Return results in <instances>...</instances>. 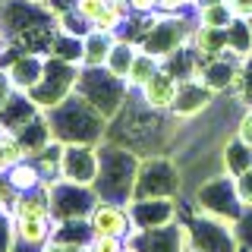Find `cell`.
Returning a JSON list of instances; mask_svg holds the SVG:
<instances>
[{"label":"cell","mask_w":252,"mask_h":252,"mask_svg":"<svg viewBox=\"0 0 252 252\" xmlns=\"http://www.w3.org/2000/svg\"><path fill=\"white\" fill-rule=\"evenodd\" d=\"M236 19H252V0H227Z\"/></svg>","instance_id":"41"},{"label":"cell","mask_w":252,"mask_h":252,"mask_svg":"<svg viewBox=\"0 0 252 252\" xmlns=\"http://www.w3.org/2000/svg\"><path fill=\"white\" fill-rule=\"evenodd\" d=\"M236 136L246 142V145H252V104H249V107H243L240 120H236Z\"/></svg>","instance_id":"37"},{"label":"cell","mask_w":252,"mask_h":252,"mask_svg":"<svg viewBox=\"0 0 252 252\" xmlns=\"http://www.w3.org/2000/svg\"><path fill=\"white\" fill-rule=\"evenodd\" d=\"M41 252H89V249H76V246H66V243H60V240H47Z\"/></svg>","instance_id":"43"},{"label":"cell","mask_w":252,"mask_h":252,"mask_svg":"<svg viewBox=\"0 0 252 252\" xmlns=\"http://www.w3.org/2000/svg\"><path fill=\"white\" fill-rule=\"evenodd\" d=\"M35 3H47V0H35Z\"/></svg>","instance_id":"47"},{"label":"cell","mask_w":252,"mask_h":252,"mask_svg":"<svg viewBox=\"0 0 252 252\" xmlns=\"http://www.w3.org/2000/svg\"><path fill=\"white\" fill-rule=\"evenodd\" d=\"M183 195V173L173 155L142 158L136 195L132 199H180Z\"/></svg>","instance_id":"8"},{"label":"cell","mask_w":252,"mask_h":252,"mask_svg":"<svg viewBox=\"0 0 252 252\" xmlns=\"http://www.w3.org/2000/svg\"><path fill=\"white\" fill-rule=\"evenodd\" d=\"M129 10L136 16H148V13H158V0H129Z\"/></svg>","instance_id":"42"},{"label":"cell","mask_w":252,"mask_h":252,"mask_svg":"<svg viewBox=\"0 0 252 252\" xmlns=\"http://www.w3.org/2000/svg\"><path fill=\"white\" fill-rule=\"evenodd\" d=\"M136 54H139V44H136V41L117 35L114 51H110V57H107V69L126 79V73H129V66H132V60H136Z\"/></svg>","instance_id":"32"},{"label":"cell","mask_w":252,"mask_h":252,"mask_svg":"<svg viewBox=\"0 0 252 252\" xmlns=\"http://www.w3.org/2000/svg\"><path fill=\"white\" fill-rule=\"evenodd\" d=\"M180 220H186L195 252H240V243H236L230 220H218V218L202 215L183 195H180Z\"/></svg>","instance_id":"9"},{"label":"cell","mask_w":252,"mask_h":252,"mask_svg":"<svg viewBox=\"0 0 252 252\" xmlns=\"http://www.w3.org/2000/svg\"><path fill=\"white\" fill-rule=\"evenodd\" d=\"M6 180H10V186H13L19 195H22V192H35V189H41V186L47 183L44 170L38 167L35 158H26V161L13 164V167L6 170Z\"/></svg>","instance_id":"21"},{"label":"cell","mask_w":252,"mask_h":252,"mask_svg":"<svg viewBox=\"0 0 252 252\" xmlns=\"http://www.w3.org/2000/svg\"><path fill=\"white\" fill-rule=\"evenodd\" d=\"M107 3H110V0H76V13L94 26V19H98V16L107 10Z\"/></svg>","instance_id":"36"},{"label":"cell","mask_w":252,"mask_h":252,"mask_svg":"<svg viewBox=\"0 0 252 252\" xmlns=\"http://www.w3.org/2000/svg\"><path fill=\"white\" fill-rule=\"evenodd\" d=\"M192 51L202 57V63L230 54V51H227V29H205V26H195Z\"/></svg>","instance_id":"23"},{"label":"cell","mask_w":252,"mask_h":252,"mask_svg":"<svg viewBox=\"0 0 252 252\" xmlns=\"http://www.w3.org/2000/svg\"><path fill=\"white\" fill-rule=\"evenodd\" d=\"M249 26H252V19H249Z\"/></svg>","instance_id":"48"},{"label":"cell","mask_w":252,"mask_h":252,"mask_svg":"<svg viewBox=\"0 0 252 252\" xmlns=\"http://www.w3.org/2000/svg\"><path fill=\"white\" fill-rule=\"evenodd\" d=\"M16 136L22 139V145H26V152H29V158H35V155H41L51 142H57L54 139V132H51V123H47V114H41V117H35L29 126H22Z\"/></svg>","instance_id":"24"},{"label":"cell","mask_w":252,"mask_h":252,"mask_svg":"<svg viewBox=\"0 0 252 252\" xmlns=\"http://www.w3.org/2000/svg\"><path fill=\"white\" fill-rule=\"evenodd\" d=\"M158 69H161V60H158L155 54H148V51H142V47H139V54H136V60H132L129 73H126V85H129L132 92H139L142 85L158 73Z\"/></svg>","instance_id":"29"},{"label":"cell","mask_w":252,"mask_h":252,"mask_svg":"<svg viewBox=\"0 0 252 252\" xmlns=\"http://www.w3.org/2000/svg\"><path fill=\"white\" fill-rule=\"evenodd\" d=\"M195 16L192 13H155L148 22L145 35H142L139 47L148 54H155L158 60H167L170 54H177L180 47L192 44L195 35Z\"/></svg>","instance_id":"5"},{"label":"cell","mask_w":252,"mask_h":252,"mask_svg":"<svg viewBox=\"0 0 252 252\" xmlns=\"http://www.w3.org/2000/svg\"><path fill=\"white\" fill-rule=\"evenodd\" d=\"M47 195H51V211L54 220H89L94 205H98V192L94 186L69 183V180H47L44 183Z\"/></svg>","instance_id":"10"},{"label":"cell","mask_w":252,"mask_h":252,"mask_svg":"<svg viewBox=\"0 0 252 252\" xmlns=\"http://www.w3.org/2000/svg\"><path fill=\"white\" fill-rule=\"evenodd\" d=\"M129 16H132V10H129V0H110L107 3V10L94 19V26H92V32H101V35H120L123 32V26L129 22Z\"/></svg>","instance_id":"25"},{"label":"cell","mask_w":252,"mask_h":252,"mask_svg":"<svg viewBox=\"0 0 252 252\" xmlns=\"http://www.w3.org/2000/svg\"><path fill=\"white\" fill-rule=\"evenodd\" d=\"M79 63H66V60H60V57H47L44 63V76H41V82L35 85L29 94H32V101H35L41 110H51V107H57L60 101H66L69 94L76 92V82H79Z\"/></svg>","instance_id":"11"},{"label":"cell","mask_w":252,"mask_h":252,"mask_svg":"<svg viewBox=\"0 0 252 252\" xmlns=\"http://www.w3.org/2000/svg\"><path fill=\"white\" fill-rule=\"evenodd\" d=\"M60 180L94 186V180H98V145H63Z\"/></svg>","instance_id":"15"},{"label":"cell","mask_w":252,"mask_h":252,"mask_svg":"<svg viewBox=\"0 0 252 252\" xmlns=\"http://www.w3.org/2000/svg\"><path fill=\"white\" fill-rule=\"evenodd\" d=\"M183 199L192 205L195 211H202V215L218 218V220H230V224H236V218L246 211L240 192H236V180L227 177V173H218V177L205 180L199 189H192Z\"/></svg>","instance_id":"7"},{"label":"cell","mask_w":252,"mask_h":252,"mask_svg":"<svg viewBox=\"0 0 252 252\" xmlns=\"http://www.w3.org/2000/svg\"><path fill=\"white\" fill-rule=\"evenodd\" d=\"M177 89H180V79L170 76L167 69L161 66V69H158V73L139 89V98L145 101L152 110H158V114H170L173 101H177Z\"/></svg>","instance_id":"19"},{"label":"cell","mask_w":252,"mask_h":252,"mask_svg":"<svg viewBox=\"0 0 252 252\" xmlns=\"http://www.w3.org/2000/svg\"><path fill=\"white\" fill-rule=\"evenodd\" d=\"M51 240H60L66 246H76V249H89V243L94 240V230H92L89 220H57Z\"/></svg>","instance_id":"26"},{"label":"cell","mask_w":252,"mask_h":252,"mask_svg":"<svg viewBox=\"0 0 252 252\" xmlns=\"http://www.w3.org/2000/svg\"><path fill=\"white\" fill-rule=\"evenodd\" d=\"M240 66H243L240 57H233V54H224V57L205 60L199 79H202V82L208 85L215 94H233L236 79H240Z\"/></svg>","instance_id":"18"},{"label":"cell","mask_w":252,"mask_h":252,"mask_svg":"<svg viewBox=\"0 0 252 252\" xmlns=\"http://www.w3.org/2000/svg\"><path fill=\"white\" fill-rule=\"evenodd\" d=\"M13 44V38H10V29H6V22L0 19V57L6 54V47Z\"/></svg>","instance_id":"44"},{"label":"cell","mask_w":252,"mask_h":252,"mask_svg":"<svg viewBox=\"0 0 252 252\" xmlns=\"http://www.w3.org/2000/svg\"><path fill=\"white\" fill-rule=\"evenodd\" d=\"M129 215L136 230H152V227H167L180 220V199H132Z\"/></svg>","instance_id":"16"},{"label":"cell","mask_w":252,"mask_h":252,"mask_svg":"<svg viewBox=\"0 0 252 252\" xmlns=\"http://www.w3.org/2000/svg\"><path fill=\"white\" fill-rule=\"evenodd\" d=\"M44 110L32 101L29 92H16L10 101H6V107L0 110V129H10V132H19L22 126H29L35 117H41Z\"/></svg>","instance_id":"20"},{"label":"cell","mask_w":252,"mask_h":252,"mask_svg":"<svg viewBox=\"0 0 252 252\" xmlns=\"http://www.w3.org/2000/svg\"><path fill=\"white\" fill-rule=\"evenodd\" d=\"M236 243H240V252H252V208H246L233 224Z\"/></svg>","instance_id":"34"},{"label":"cell","mask_w":252,"mask_h":252,"mask_svg":"<svg viewBox=\"0 0 252 252\" xmlns=\"http://www.w3.org/2000/svg\"><path fill=\"white\" fill-rule=\"evenodd\" d=\"M236 180V192H240V199L246 208H252V170L246 173H240V177H233Z\"/></svg>","instance_id":"38"},{"label":"cell","mask_w":252,"mask_h":252,"mask_svg":"<svg viewBox=\"0 0 252 252\" xmlns=\"http://www.w3.org/2000/svg\"><path fill=\"white\" fill-rule=\"evenodd\" d=\"M180 129H183V123L173 114H158L139 98V92H129L120 114L107 123V139L126 145L139 158H152V155H173Z\"/></svg>","instance_id":"1"},{"label":"cell","mask_w":252,"mask_h":252,"mask_svg":"<svg viewBox=\"0 0 252 252\" xmlns=\"http://www.w3.org/2000/svg\"><path fill=\"white\" fill-rule=\"evenodd\" d=\"M192 16H195V22H199V26H205V29H227V26H230V22L236 19L233 10L227 6V0H218V3H205V6H195Z\"/></svg>","instance_id":"30"},{"label":"cell","mask_w":252,"mask_h":252,"mask_svg":"<svg viewBox=\"0 0 252 252\" xmlns=\"http://www.w3.org/2000/svg\"><path fill=\"white\" fill-rule=\"evenodd\" d=\"M227 51L233 54V57L246 60L252 54V26L249 19H233L230 26H227Z\"/></svg>","instance_id":"31"},{"label":"cell","mask_w":252,"mask_h":252,"mask_svg":"<svg viewBox=\"0 0 252 252\" xmlns=\"http://www.w3.org/2000/svg\"><path fill=\"white\" fill-rule=\"evenodd\" d=\"M220 164H224V173H227V177H240V173L252 170V145H246V142L233 132V136L224 142Z\"/></svg>","instance_id":"22"},{"label":"cell","mask_w":252,"mask_h":252,"mask_svg":"<svg viewBox=\"0 0 252 252\" xmlns=\"http://www.w3.org/2000/svg\"><path fill=\"white\" fill-rule=\"evenodd\" d=\"M129 85L123 76L110 73L107 66H82L79 69V82H76V94H82L92 107H98L107 120H114L120 114V107L129 98Z\"/></svg>","instance_id":"6"},{"label":"cell","mask_w":252,"mask_h":252,"mask_svg":"<svg viewBox=\"0 0 252 252\" xmlns=\"http://www.w3.org/2000/svg\"><path fill=\"white\" fill-rule=\"evenodd\" d=\"M89 252H129L126 236H94L89 243Z\"/></svg>","instance_id":"35"},{"label":"cell","mask_w":252,"mask_h":252,"mask_svg":"<svg viewBox=\"0 0 252 252\" xmlns=\"http://www.w3.org/2000/svg\"><path fill=\"white\" fill-rule=\"evenodd\" d=\"M6 170H10V164H6V161H3V155H0V173H6Z\"/></svg>","instance_id":"45"},{"label":"cell","mask_w":252,"mask_h":252,"mask_svg":"<svg viewBox=\"0 0 252 252\" xmlns=\"http://www.w3.org/2000/svg\"><path fill=\"white\" fill-rule=\"evenodd\" d=\"M233 94L243 101V104H252V54L246 60H243V66H240V79H236V89H233Z\"/></svg>","instance_id":"33"},{"label":"cell","mask_w":252,"mask_h":252,"mask_svg":"<svg viewBox=\"0 0 252 252\" xmlns=\"http://www.w3.org/2000/svg\"><path fill=\"white\" fill-rule=\"evenodd\" d=\"M82 44H85V38L69 35V32H57V35L51 38L47 57H60L66 63H79V66H82Z\"/></svg>","instance_id":"28"},{"label":"cell","mask_w":252,"mask_h":252,"mask_svg":"<svg viewBox=\"0 0 252 252\" xmlns=\"http://www.w3.org/2000/svg\"><path fill=\"white\" fill-rule=\"evenodd\" d=\"M126 243H129L132 252H195L186 220H177V224L167 227H152V230H132Z\"/></svg>","instance_id":"12"},{"label":"cell","mask_w":252,"mask_h":252,"mask_svg":"<svg viewBox=\"0 0 252 252\" xmlns=\"http://www.w3.org/2000/svg\"><path fill=\"white\" fill-rule=\"evenodd\" d=\"M139 164H142V158L136 152H129L120 142L104 139L98 145V180H94L98 199L129 205L132 195H136Z\"/></svg>","instance_id":"3"},{"label":"cell","mask_w":252,"mask_h":252,"mask_svg":"<svg viewBox=\"0 0 252 252\" xmlns=\"http://www.w3.org/2000/svg\"><path fill=\"white\" fill-rule=\"evenodd\" d=\"M13 94H16V85H13L10 73H6V66H0V110L6 107V101H10Z\"/></svg>","instance_id":"40"},{"label":"cell","mask_w":252,"mask_h":252,"mask_svg":"<svg viewBox=\"0 0 252 252\" xmlns=\"http://www.w3.org/2000/svg\"><path fill=\"white\" fill-rule=\"evenodd\" d=\"M44 63L47 54H35V51H19L16 44L6 47V54L0 57V66H6L16 92H32L44 76Z\"/></svg>","instance_id":"13"},{"label":"cell","mask_w":252,"mask_h":252,"mask_svg":"<svg viewBox=\"0 0 252 252\" xmlns=\"http://www.w3.org/2000/svg\"><path fill=\"white\" fill-rule=\"evenodd\" d=\"M189 6H192V10H195V0H189Z\"/></svg>","instance_id":"46"},{"label":"cell","mask_w":252,"mask_h":252,"mask_svg":"<svg viewBox=\"0 0 252 252\" xmlns=\"http://www.w3.org/2000/svg\"><path fill=\"white\" fill-rule=\"evenodd\" d=\"M114 35H101V32H89L82 44V66H107V57L114 51Z\"/></svg>","instance_id":"27"},{"label":"cell","mask_w":252,"mask_h":252,"mask_svg":"<svg viewBox=\"0 0 252 252\" xmlns=\"http://www.w3.org/2000/svg\"><path fill=\"white\" fill-rule=\"evenodd\" d=\"M51 123L54 139L63 145H101L107 139V117L98 107H92L82 94H69L57 107L44 110Z\"/></svg>","instance_id":"2"},{"label":"cell","mask_w":252,"mask_h":252,"mask_svg":"<svg viewBox=\"0 0 252 252\" xmlns=\"http://www.w3.org/2000/svg\"><path fill=\"white\" fill-rule=\"evenodd\" d=\"M89 224H92L94 236H126V240H129V233L136 230L132 215H129V205H123V202H104V199L94 205Z\"/></svg>","instance_id":"17"},{"label":"cell","mask_w":252,"mask_h":252,"mask_svg":"<svg viewBox=\"0 0 252 252\" xmlns=\"http://www.w3.org/2000/svg\"><path fill=\"white\" fill-rule=\"evenodd\" d=\"M13 215V224H16V240L26 243V246L38 249L47 240L54 236V211H51V195H47V189H35V192H22L16 205L10 208Z\"/></svg>","instance_id":"4"},{"label":"cell","mask_w":252,"mask_h":252,"mask_svg":"<svg viewBox=\"0 0 252 252\" xmlns=\"http://www.w3.org/2000/svg\"><path fill=\"white\" fill-rule=\"evenodd\" d=\"M16 199H19V192L10 186V180H6V173H0V208H6L10 211L13 205H16Z\"/></svg>","instance_id":"39"},{"label":"cell","mask_w":252,"mask_h":252,"mask_svg":"<svg viewBox=\"0 0 252 252\" xmlns=\"http://www.w3.org/2000/svg\"><path fill=\"white\" fill-rule=\"evenodd\" d=\"M215 98H218V94L211 92V89H208V85L202 82L199 76H192V79H180L177 101H173L170 114L177 117L180 123H189V120H195V117H202L205 110H208L211 104H215Z\"/></svg>","instance_id":"14"}]
</instances>
